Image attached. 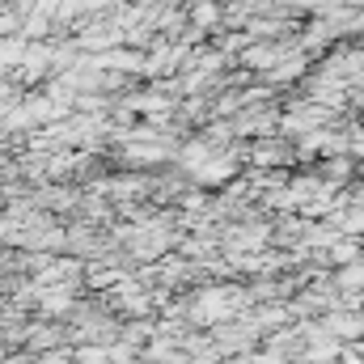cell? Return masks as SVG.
Instances as JSON below:
<instances>
[{
	"label": "cell",
	"instance_id": "1",
	"mask_svg": "<svg viewBox=\"0 0 364 364\" xmlns=\"http://www.w3.org/2000/svg\"><path fill=\"white\" fill-rule=\"evenodd\" d=\"M186 26L199 34H220V0H191L186 4Z\"/></svg>",
	"mask_w": 364,
	"mask_h": 364
},
{
	"label": "cell",
	"instance_id": "2",
	"mask_svg": "<svg viewBox=\"0 0 364 364\" xmlns=\"http://www.w3.org/2000/svg\"><path fill=\"white\" fill-rule=\"evenodd\" d=\"M356 255H360L356 242H339V246H335V263H348V259H356Z\"/></svg>",
	"mask_w": 364,
	"mask_h": 364
}]
</instances>
